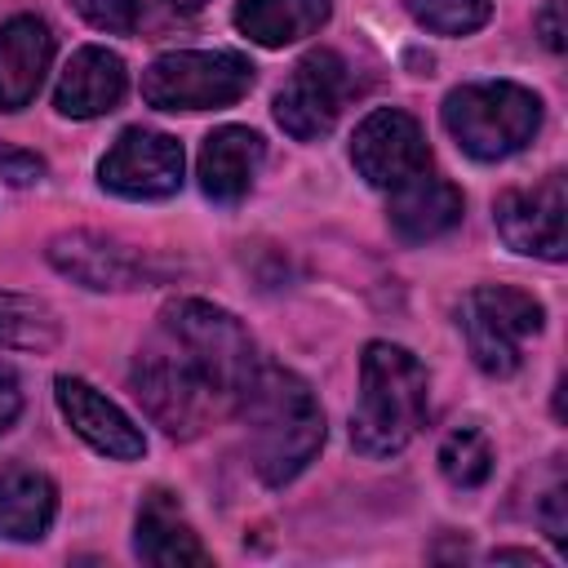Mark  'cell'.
<instances>
[{
  "label": "cell",
  "instance_id": "1",
  "mask_svg": "<svg viewBox=\"0 0 568 568\" xmlns=\"http://www.w3.org/2000/svg\"><path fill=\"white\" fill-rule=\"evenodd\" d=\"M257 364L253 337L235 315L200 297H178L160 311L155 337L133 359V395L155 426L173 439H191L235 413Z\"/></svg>",
  "mask_w": 568,
  "mask_h": 568
},
{
  "label": "cell",
  "instance_id": "2",
  "mask_svg": "<svg viewBox=\"0 0 568 568\" xmlns=\"http://www.w3.org/2000/svg\"><path fill=\"white\" fill-rule=\"evenodd\" d=\"M235 413L248 422L253 470L271 488L297 479L324 444V408H320L315 390L280 364L253 368L248 386L240 390Z\"/></svg>",
  "mask_w": 568,
  "mask_h": 568
},
{
  "label": "cell",
  "instance_id": "3",
  "mask_svg": "<svg viewBox=\"0 0 568 568\" xmlns=\"http://www.w3.org/2000/svg\"><path fill=\"white\" fill-rule=\"evenodd\" d=\"M426 422V368L395 342H368L359 355V404L351 413V444L364 457L399 453Z\"/></svg>",
  "mask_w": 568,
  "mask_h": 568
},
{
  "label": "cell",
  "instance_id": "4",
  "mask_svg": "<svg viewBox=\"0 0 568 568\" xmlns=\"http://www.w3.org/2000/svg\"><path fill=\"white\" fill-rule=\"evenodd\" d=\"M541 124V102L515 80H475L444 98V129L475 160H501L532 142Z\"/></svg>",
  "mask_w": 568,
  "mask_h": 568
},
{
  "label": "cell",
  "instance_id": "5",
  "mask_svg": "<svg viewBox=\"0 0 568 568\" xmlns=\"http://www.w3.org/2000/svg\"><path fill=\"white\" fill-rule=\"evenodd\" d=\"M253 62L231 49H182L164 53L142 71V98L155 111H209L231 106L248 93Z\"/></svg>",
  "mask_w": 568,
  "mask_h": 568
},
{
  "label": "cell",
  "instance_id": "6",
  "mask_svg": "<svg viewBox=\"0 0 568 568\" xmlns=\"http://www.w3.org/2000/svg\"><path fill=\"white\" fill-rule=\"evenodd\" d=\"M541 302L510 284H484L462 302V337L488 377H510L519 368V351L532 333H541Z\"/></svg>",
  "mask_w": 568,
  "mask_h": 568
},
{
  "label": "cell",
  "instance_id": "7",
  "mask_svg": "<svg viewBox=\"0 0 568 568\" xmlns=\"http://www.w3.org/2000/svg\"><path fill=\"white\" fill-rule=\"evenodd\" d=\"M346 93H351V67L342 62V53L311 49L288 71V80L280 84V93H275V120H280V129L288 138L315 142V138H324L337 124Z\"/></svg>",
  "mask_w": 568,
  "mask_h": 568
},
{
  "label": "cell",
  "instance_id": "8",
  "mask_svg": "<svg viewBox=\"0 0 568 568\" xmlns=\"http://www.w3.org/2000/svg\"><path fill=\"white\" fill-rule=\"evenodd\" d=\"M493 222H497L501 240L515 253L559 262L564 248H568V191H564V173H550L537 186L501 191L497 204H493Z\"/></svg>",
  "mask_w": 568,
  "mask_h": 568
},
{
  "label": "cell",
  "instance_id": "9",
  "mask_svg": "<svg viewBox=\"0 0 568 568\" xmlns=\"http://www.w3.org/2000/svg\"><path fill=\"white\" fill-rule=\"evenodd\" d=\"M351 160H355V169H359V178L368 186L390 191V186H399V182H408V178L430 169V146H426L422 124L408 111L382 106L355 129Z\"/></svg>",
  "mask_w": 568,
  "mask_h": 568
},
{
  "label": "cell",
  "instance_id": "10",
  "mask_svg": "<svg viewBox=\"0 0 568 568\" xmlns=\"http://www.w3.org/2000/svg\"><path fill=\"white\" fill-rule=\"evenodd\" d=\"M98 182L124 200H164L182 186V146L155 129H124L102 155Z\"/></svg>",
  "mask_w": 568,
  "mask_h": 568
},
{
  "label": "cell",
  "instance_id": "11",
  "mask_svg": "<svg viewBox=\"0 0 568 568\" xmlns=\"http://www.w3.org/2000/svg\"><path fill=\"white\" fill-rule=\"evenodd\" d=\"M49 262L84 288H142L151 280V262L106 235L93 231H62L49 240Z\"/></svg>",
  "mask_w": 568,
  "mask_h": 568
},
{
  "label": "cell",
  "instance_id": "12",
  "mask_svg": "<svg viewBox=\"0 0 568 568\" xmlns=\"http://www.w3.org/2000/svg\"><path fill=\"white\" fill-rule=\"evenodd\" d=\"M58 408L89 448H98L115 462H133L146 453V439L129 422V413L120 404H111L102 390H93L84 377H58Z\"/></svg>",
  "mask_w": 568,
  "mask_h": 568
},
{
  "label": "cell",
  "instance_id": "13",
  "mask_svg": "<svg viewBox=\"0 0 568 568\" xmlns=\"http://www.w3.org/2000/svg\"><path fill=\"white\" fill-rule=\"evenodd\" d=\"M53 62V31L36 13H18L0 27V111H22Z\"/></svg>",
  "mask_w": 568,
  "mask_h": 568
},
{
  "label": "cell",
  "instance_id": "14",
  "mask_svg": "<svg viewBox=\"0 0 568 568\" xmlns=\"http://www.w3.org/2000/svg\"><path fill=\"white\" fill-rule=\"evenodd\" d=\"M462 191L448 182V178H435L430 169L390 186V204H386V217H390V231L408 244H422V240H439L444 231H453L462 222Z\"/></svg>",
  "mask_w": 568,
  "mask_h": 568
},
{
  "label": "cell",
  "instance_id": "15",
  "mask_svg": "<svg viewBox=\"0 0 568 568\" xmlns=\"http://www.w3.org/2000/svg\"><path fill=\"white\" fill-rule=\"evenodd\" d=\"M129 89V71L120 62V53L111 49H98V44H84L71 53L62 80H58V111L71 115V120H93V115H106L120 106Z\"/></svg>",
  "mask_w": 568,
  "mask_h": 568
},
{
  "label": "cell",
  "instance_id": "16",
  "mask_svg": "<svg viewBox=\"0 0 568 568\" xmlns=\"http://www.w3.org/2000/svg\"><path fill=\"white\" fill-rule=\"evenodd\" d=\"M262 138L253 129H240V124H226V129H213L200 146V186L209 200L217 204H235L248 195L257 169H262Z\"/></svg>",
  "mask_w": 568,
  "mask_h": 568
},
{
  "label": "cell",
  "instance_id": "17",
  "mask_svg": "<svg viewBox=\"0 0 568 568\" xmlns=\"http://www.w3.org/2000/svg\"><path fill=\"white\" fill-rule=\"evenodd\" d=\"M133 550H138V559H142V564H155V568L209 564V550L200 546L195 528L186 524V515H182L178 497H173V493H164V488H151V493L142 497Z\"/></svg>",
  "mask_w": 568,
  "mask_h": 568
},
{
  "label": "cell",
  "instance_id": "18",
  "mask_svg": "<svg viewBox=\"0 0 568 568\" xmlns=\"http://www.w3.org/2000/svg\"><path fill=\"white\" fill-rule=\"evenodd\" d=\"M58 515V488L49 475L4 462L0 466V537L9 541H40Z\"/></svg>",
  "mask_w": 568,
  "mask_h": 568
},
{
  "label": "cell",
  "instance_id": "19",
  "mask_svg": "<svg viewBox=\"0 0 568 568\" xmlns=\"http://www.w3.org/2000/svg\"><path fill=\"white\" fill-rule=\"evenodd\" d=\"M328 0H240L235 27L262 49H284L302 36H315L328 22Z\"/></svg>",
  "mask_w": 568,
  "mask_h": 568
},
{
  "label": "cell",
  "instance_id": "20",
  "mask_svg": "<svg viewBox=\"0 0 568 568\" xmlns=\"http://www.w3.org/2000/svg\"><path fill=\"white\" fill-rule=\"evenodd\" d=\"M58 342V320L44 302L22 293H0V346L49 351Z\"/></svg>",
  "mask_w": 568,
  "mask_h": 568
},
{
  "label": "cell",
  "instance_id": "21",
  "mask_svg": "<svg viewBox=\"0 0 568 568\" xmlns=\"http://www.w3.org/2000/svg\"><path fill=\"white\" fill-rule=\"evenodd\" d=\"M439 470L453 488H479L493 475V444L475 426H457L439 444Z\"/></svg>",
  "mask_w": 568,
  "mask_h": 568
},
{
  "label": "cell",
  "instance_id": "22",
  "mask_svg": "<svg viewBox=\"0 0 568 568\" xmlns=\"http://www.w3.org/2000/svg\"><path fill=\"white\" fill-rule=\"evenodd\" d=\"M408 13L435 36H470L493 18V0H408Z\"/></svg>",
  "mask_w": 568,
  "mask_h": 568
},
{
  "label": "cell",
  "instance_id": "23",
  "mask_svg": "<svg viewBox=\"0 0 568 568\" xmlns=\"http://www.w3.org/2000/svg\"><path fill=\"white\" fill-rule=\"evenodd\" d=\"M71 4L98 31H120V36L133 31L138 18H142V0H71Z\"/></svg>",
  "mask_w": 568,
  "mask_h": 568
},
{
  "label": "cell",
  "instance_id": "24",
  "mask_svg": "<svg viewBox=\"0 0 568 568\" xmlns=\"http://www.w3.org/2000/svg\"><path fill=\"white\" fill-rule=\"evenodd\" d=\"M0 178L13 182V186H31L44 178V160L31 155V151H18V146H4L0 142Z\"/></svg>",
  "mask_w": 568,
  "mask_h": 568
},
{
  "label": "cell",
  "instance_id": "25",
  "mask_svg": "<svg viewBox=\"0 0 568 568\" xmlns=\"http://www.w3.org/2000/svg\"><path fill=\"white\" fill-rule=\"evenodd\" d=\"M541 528H546V537L555 541V546H564L568 541V519H564V484H550V493L541 497Z\"/></svg>",
  "mask_w": 568,
  "mask_h": 568
},
{
  "label": "cell",
  "instance_id": "26",
  "mask_svg": "<svg viewBox=\"0 0 568 568\" xmlns=\"http://www.w3.org/2000/svg\"><path fill=\"white\" fill-rule=\"evenodd\" d=\"M532 27H537V36L546 40V49L564 53V36H568V27H564V0H546V4L537 9Z\"/></svg>",
  "mask_w": 568,
  "mask_h": 568
},
{
  "label": "cell",
  "instance_id": "27",
  "mask_svg": "<svg viewBox=\"0 0 568 568\" xmlns=\"http://www.w3.org/2000/svg\"><path fill=\"white\" fill-rule=\"evenodd\" d=\"M22 413V386H18V373L9 364H0V435L18 422Z\"/></svg>",
  "mask_w": 568,
  "mask_h": 568
},
{
  "label": "cell",
  "instance_id": "28",
  "mask_svg": "<svg viewBox=\"0 0 568 568\" xmlns=\"http://www.w3.org/2000/svg\"><path fill=\"white\" fill-rule=\"evenodd\" d=\"M493 559L501 564V559H515V564H532V568H541V559L532 555V550H493Z\"/></svg>",
  "mask_w": 568,
  "mask_h": 568
},
{
  "label": "cell",
  "instance_id": "29",
  "mask_svg": "<svg viewBox=\"0 0 568 568\" xmlns=\"http://www.w3.org/2000/svg\"><path fill=\"white\" fill-rule=\"evenodd\" d=\"M169 4H173V9H182V13H195V9H204L209 0H169Z\"/></svg>",
  "mask_w": 568,
  "mask_h": 568
}]
</instances>
